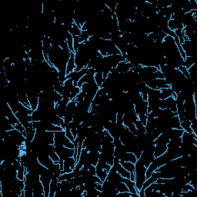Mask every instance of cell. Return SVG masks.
Here are the masks:
<instances>
[{
	"label": "cell",
	"instance_id": "6da1fadb",
	"mask_svg": "<svg viewBox=\"0 0 197 197\" xmlns=\"http://www.w3.org/2000/svg\"><path fill=\"white\" fill-rule=\"evenodd\" d=\"M147 168L145 167L144 164L139 159H138L135 163V183L136 187L137 189L138 192L142 189V185L144 182L147 180L146 177V172H147Z\"/></svg>",
	"mask_w": 197,
	"mask_h": 197
},
{
	"label": "cell",
	"instance_id": "7a4b0ae2",
	"mask_svg": "<svg viewBox=\"0 0 197 197\" xmlns=\"http://www.w3.org/2000/svg\"><path fill=\"white\" fill-rule=\"evenodd\" d=\"M55 152L60 157V160H65L69 157H73L75 153V149H70L62 145H54Z\"/></svg>",
	"mask_w": 197,
	"mask_h": 197
},
{
	"label": "cell",
	"instance_id": "3957f363",
	"mask_svg": "<svg viewBox=\"0 0 197 197\" xmlns=\"http://www.w3.org/2000/svg\"><path fill=\"white\" fill-rule=\"evenodd\" d=\"M8 132H9L10 139H12L13 143L17 146H19L22 149H25L24 144L25 142H26V137L22 135V132H19V130H17L16 129L8 131Z\"/></svg>",
	"mask_w": 197,
	"mask_h": 197
},
{
	"label": "cell",
	"instance_id": "277c9868",
	"mask_svg": "<svg viewBox=\"0 0 197 197\" xmlns=\"http://www.w3.org/2000/svg\"><path fill=\"white\" fill-rule=\"evenodd\" d=\"M150 89H161L170 88V85H168L164 79H156L150 80V81L145 83Z\"/></svg>",
	"mask_w": 197,
	"mask_h": 197
},
{
	"label": "cell",
	"instance_id": "5b68a950",
	"mask_svg": "<svg viewBox=\"0 0 197 197\" xmlns=\"http://www.w3.org/2000/svg\"><path fill=\"white\" fill-rule=\"evenodd\" d=\"M160 109H169L173 113H176V103H175V99L173 98V96H172L166 99L160 100Z\"/></svg>",
	"mask_w": 197,
	"mask_h": 197
},
{
	"label": "cell",
	"instance_id": "8992f818",
	"mask_svg": "<svg viewBox=\"0 0 197 197\" xmlns=\"http://www.w3.org/2000/svg\"><path fill=\"white\" fill-rule=\"evenodd\" d=\"M38 156V160H39V163L42 164L43 166L46 167L47 169H51L52 166H53L54 163L55 162L52 160V159L49 157V156L48 154L45 153V152H40L39 154L37 155Z\"/></svg>",
	"mask_w": 197,
	"mask_h": 197
},
{
	"label": "cell",
	"instance_id": "52a82bcc",
	"mask_svg": "<svg viewBox=\"0 0 197 197\" xmlns=\"http://www.w3.org/2000/svg\"><path fill=\"white\" fill-rule=\"evenodd\" d=\"M88 68H83V70H81L80 71H73L72 73L66 75L67 79H71L73 81V84L75 86H77L78 84V82L79 81L80 79L84 75H86L88 73Z\"/></svg>",
	"mask_w": 197,
	"mask_h": 197
},
{
	"label": "cell",
	"instance_id": "ba28073f",
	"mask_svg": "<svg viewBox=\"0 0 197 197\" xmlns=\"http://www.w3.org/2000/svg\"><path fill=\"white\" fill-rule=\"evenodd\" d=\"M194 41L185 40L183 44H181V46L186 56L194 57L195 55V46H194Z\"/></svg>",
	"mask_w": 197,
	"mask_h": 197
},
{
	"label": "cell",
	"instance_id": "9c48e42d",
	"mask_svg": "<svg viewBox=\"0 0 197 197\" xmlns=\"http://www.w3.org/2000/svg\"><path fill=\"white\" fill-rule=\"evenodd\" d=\"M42 51H43V55L45 57V60L49 63L48 55L50 52L51 48H52V39L49 37L43 36L42 39Z\"/></svg>",
	"mask_w": 197,
	"mask_h": 197
},
{
	"label": "cell",
	"instance_id": "30bf717a",
	"mask_svg": "<svg viewBox=\"0 0 197 197\" xmlns=\"http://www.w3.org/2000/svg\"><path fill=\"white\" fill-rule=\"evenodd\" d=\"M4 112H5V116L8 118L10 123H12V125L13 126H16L17 123H19V120H18L17 117H16V114L13 113V111L12 110V109L10 108V106L8 105V103H6V105H5L4 107Z\"/></svg>",
	"mask_w": 197,
	"mask_h": 197
},
{
	"label": "cell",
	"instance_id": "8fae6325",
	"mask_svg": "<svg viewBox=\"0 0 197 197\" xmlns=\"http://www.w3.org/2000/svg\"><path fill=\"white\" fill-rule=\"evenodd\" d=\"M76 160L74 157H69L65 160H64L63 170L62 171V174L66 173V172H71L75 169L76 165Z\"/></svg>",
	"mask_w": 197,
	"mask_h": 197
},
{
	"label": "cell",
	"instance_id": "7c38bea8",
	"mask_svg": "<svg viewBox=\"0 0 197 197\" xmlns=\"http://www.w3.org/2000/svg\"><path fill=\"white\" fill-rule=\"evenodd\" d=\"M135 112L137 116L139 115H147L148 114V102L142 100L140 103L134 105Z\"/></svg>",
	"mask_w": 197,
	"mask_h": 197
},
{
	"label": "cell",
	"instance_id": "4fadbf2b",
	"mask_svg": "<svg viewBox=\"0 0 197 197\" xmlns=\"http://www.w3.org/2000/svg\"><path fill=\"white\" fill-rule=\"evenodd\" d=\"M132 67H133V65L132 63L127 61H123L119 62L117 66L116 67V69L119 73H126L129 70H132Z\"/></svg>",
	"mask_w": 197,
	"mask_h": 197
},
{
	"label": "cell",
	"instance_id": "5bb4252c",
	"mask_svg": "<svg viewBox=\"0 0 197 197\" xmlns=\"http://www.w3.org/2000/svg\"><path fill=\"white\" fill-rule=\"evenodd\" d=\"M121 182L124 183L126 185V186L129 189V193H132V194H139V192H138L137 189L136 187V183L134 181H132L130 179H127V178H123L122 177L121 178Z\"/></svg>",
	"mask_w": 197,
	"mask_h": 197
},
{
	"label": "cell",
	"instance_id": "9a60e30c",
	"mask_svg": "<svg viewBox=\"0 0 197 197\" xmlns=\"http://www.w3.org/2000/svg\"><path fill=\"white\" fill-rule=\"evenodd\" d=\"M33 197H45L44 187L41 181H38L33 186Z\"/></svg>",
	"mask_w": 197,
	"mask_h": 197
},
{
	"label": "cell",
	"instance_id": "2e32d148",
	"mask_svg": "<svg viewBox=\"0 0 197 197\" xmlns=\"http://www.w3.org/2000/svg\"><path fill=\"white\" fill-rule=\"evenodd\" d=\"M75 68H76V65H75V53L71 52V55H70V58L66 65V75L72 72L75 71Z\"/></svg>",
	"mask_w": 197,
	"mask_h": 197
},
{
	"label": "cell",
	"instance_id": "e0dca14e",
	"mask_svg": "<svg viewBox=\"0 0 197 197\" xmlns=\"http://www.w3.org/2000/svg\"><path fill=\"white\" fill-rule=\"evenodd\" d=\"M167 151V144L157 143L155 144V151H154V156L155 157H158L162 156Z\"/></svg>",
	"mask_w": 197,
	"mask_h": 197
},
{
	"label": "cell",
	"instance_id": "ac0fdd59",
	"mask_svg": "<svg viewBox=\"0 0 197 197\" xmlns=\"http://www.w3.org/2000/svg\"><path fill=\"white\" fill-rule=\"evenodd\" d=\"M59 181L58 178H52V181L50 183V189H49V197H55V193L57 191L59 187Z\"/></svg>",
	"mask_w": 197,
	"mask_h": 197
},
{
	"label": "cell",
	"instance_id": "d6986e66",
	"mask_svg": "<svg viewBox=\"0 0 197 197\" xmlns=\"http://www.w3.org/2000/svg\"><path fill=\"white\" fill-rule=\"evenodd\" d=\"M99 151H89V152L88 156L92 165L95 166L97 165L98 159H99Z\"/></svg>",
	"mask_w": 197,
	"mask_h": 197
},
{
	"label": "cell",
	"instance_id": "ffe728a7",
	"mask_svg": "<svg viewBox=\"0 0 197 197\" xmlns=\"http://www.w3.org/2000/svg\"><path fill=\"white\" fill-rule=\"evenodd\" d=\"M94 75L95 74H86V75H83L81 79H79V81L78 82V84H77V87L79 88H81L84 83H89V82L94 80Z\"/></svg>",
	"mask_w": 197,
	"mask_h": 197
},
{
	"label": "cell",
	"instance_id": "44dd1931",
	"mask_svg": "<svg viewBox=\"0 0 197 197\" xmlns=\"http://www.w3.org/2000/svg\"><path fill=\"white\" fill-rule=\"evenodd\" d=\"M137 160L138 159L136 158V156L133 152H125L120 160L125 161V162H131L135 164Z\"/></svg>",
	"mask_w": 197,
	"mask_h": 197
},
{
	"label": "cell",
	"instance_id": "7402d4cb",
	"mask_svg": "<svg viewBox=\"0 0 197 197\" xmlns=\"http://www.w3.org/2000/svg\"><path fill=\"white\" fill-rule=\"evenodd\" d=\"M96 175H97L98 178L102 180L103 182H104L105 180L107 178V175H108V172L106 171L104 169L101 168L98 166H96Z\"/></svg>",
	"mask_w": 197,
	"mask_h": 197
},
{
	"label": "cell",
	"instance_id": "603a6c76",
	"mask_svg": "<svg viewBox=\"0 0 197 197\" xmlns=\"http://www.w3.org/2000/svg\"><path fill=\"white\" fill-rule=\"evenodd\" d=\"M148 99H160V89H149L148 93Z\"/></svg>",
	"mask_w": 197,
	"mask_h": 197
},
{
	"label": "cell",
	"instance_id": "cb8c5ba5",
	"mask_svg": "<svg viewBox=\"0 0 197 197\" xmlns=\"http://www.w3.org/2000/svg\"><path fill=\"white\" fill-rule=\"evenodd\" d=\"M119 162L122 165V166L124 169H126L127 171H129V172H135V164L132 163L131 162H125V161L123 160H119Z\"/></svg>",
	"mask_w": 197,
	"mask_h": 197
},
{
	"label": "cell",
	"instance_id": "d4e9b609",
	"mask_svg": "<svg viewBox=\"0 0 197 197\" xmlns=\"http://www.w3.org/2000/svg\"><path fill=\"white\" fill-rule=\"evenodd\" d=\"M172 96V91L170 88L161 89H160V99L163 100Z\"/></svg>",
	"mask_w": 197,
	"mask_h": 197
},
{
	"label": "cell",
	"instance_id": "484cf974",
	"mask_svg": "<svg viewBox=\"0 0 197 197\" xmlns=\"http://www.w3.org/2000/svg\"><path fill=\"white\" fill-rule=\"evenodd\" d=\"M180 125H181V127L185 132H189V133L192 134L193 133V130L191 129V122L189 120H186V119H184L183 121L180 122Z\"/></svg>",
	"mask_w": 197,
	"mask_h": 197
},
{
	"label": "cell",
	"instance_id": "4316f807",
	"mask_svg": "<svg viewBox=\"0 0 197 197\" xmlns=\"http://www.w3.org/2000/svg\"><path fill=\"white\" fill-rule=\"evenodd\" d=\"M69 32H70L73 36H80L82 30H81V29H80V28L79 27V26H77L75 22H74L71 29L69 30Z\"/></svg>",
	"mask_w": 197,
	"mask_h": 197
},
{
	"label": "cell",
	"instance_id": "83f0119b",
	"mask_svg": "<svg viewBox=\"0 0 197 197\" xmlns=\"http://www.w3.org/2000/svg\"><path fill=\"white\" fill-rule=\"evenodd\" d=\"M183 132H184V130H183V129H172L170 135V139H177V138H180L182 136H183Z\"/></svg>",
	"mask_w": 197,
	"mask_h": 197
},
{
	"label": "cell",
	"instance_id": "f1b7e54d",
	"mask_svg": "<svg viewBox=\"0 0 197 197\" xmlns=\"http://www.w3.org/2000/svg\"><path fill=\"white\" fill-rule=\"evenodd\" d=\"M94 79L95 82L96 83V84H97V86L99 87V88H101L102 85H103V82H104V79H103V73H101V72H96L94 75Z\"/></svg>",
	"mask_w": 197,
	"mask_h": 197
},
{
	"label": "cell",
	"instance_id": "f546056e",
	"mask_svg": "<svg viewBox=\"0 0 197 197\" xmlns=\"http://www.w3.org/2000/svg\"><path fill=\"white\" fill-rule=\"evenodd\" d=\"M115 188L117 190V191L119 193H123V192H129V189L126 186V185L123 182H119V183H116L115 185Z\"/></svg>",
	"mask_w": 197,
	"mask_h": 197
},
{
	"label": "cell",
	"instance_id": "4dcf8cb0",
	"mask_svg": "<svg viewBox=\"0 0 197 197\" xmlns=\"http://www.w3.org/2000/svg\"><path fill=\"white\" fill-rule=\"evenodd\" d=\"M3 127L6 131H10L14 129V126H12V123H10V121L8 119V118L6 116H5L4 119H3Z\"/></svg>",
	"mask_w": 197,
	"mask_h": 197
},
{
	"label": "cell",
	"instance_id": "1f68e13d",
	"mask_svg": "<svg viewBox=\"0 0 197 197\" xmlns=\"http://www.w3.org/2000/svg\"><path fill=\"white\" fill-rule=\"evenodd\" d=\"M134 124H135V126H136V129H137L138 132H141V133H145V132H146L145 125L142 124L141 121H139V119H137V120H136V122L134 123Z\"/></svg>",
	"mask_w": 197,
	"mask_h": 197
},
{
	"label": "cell",
	"instance_id": "d6a6232c",
	"mask_svg": "<svg viewBox=\"0 0 197 197\" xmlns=\"http://www.w3.org/2000/svg\"><path fill=\"white\" fill-rule=\"evenodd\" d=\"M66 42H67V45H68V47H69V49H70V50L72 52H74V53H75V51H74V48H73V36L70 33H69L68 36H67Z\"/></svg>",
	"mask_w": 197,
	"mask_h": 197
},
{
	"label": "cell",
	"instance_id": "836d02e7",
	"mask_svg": "<svg viewBox=\"0 0 197 197\" xmlns=\"http://www.w3.org/2000/svg\"><path fill=\"white\" fill-rule=\"evenodd\" d=\"M185 67L188 70L190 69L193 64H195V59L194 57H192V56H186L185 57Z\"/></svg>",
	"mask_w": 197,
	"mask_h": 197
},
{
	"label": "cell",
	"instance_id": "e575fe53",
	"mask_svg": "<svg viewBox=\"0 0 197 197\" xmlns=\"http://www.w3.org/2000/svg\"><path fill=\"white\" fill-rule=\"evenodd\" d=\"M25 177H26V168L24 166L22 165L17 171V178L21 180H25Z\"/></svg>",
	"mask_w": 197,
	"mask_h": 197
},
{
	"label": "cell",
	"instance_id": "d590c367",
	"mask_svg": "<svg viewBox=\"0 0 197 197\" xmlns=\"http://www.w3.org/2000/svg\"><path fill=\"white\" fill-rule=\"evenodd\" d=\"M196 64H193L190 69H188V72H189V75H190V79L193 82H194L195 80V77H196Z\"/></svg>",
	"mask_w": 197,
	"mask_h": 197
},
{
	"label": "cell",
	"instance_id": "8d00e7d4",
	"mask_svg": "<svg viewBox=\"0 0 197 197\" xmlns=\"http://www.w3.org/2000/svg\"><path fill=\"white\" fill-rule=\"evenodd\" d=\"M90 38V34L89 33L88 31H82L81 32V35L79 36V41H80V43L82 42H84L86 41L89 40V39Z\"/></svg>",
	"mask_w": 197,
	"mask_h": 197
},
{
	"label": "cell",
	"instance_id": "74e56055",
	"mask_svg": "<svg viewBox=\"0 0 197 197\" xmlns=\"http://www.w3.org/2000/svg\"><path fill=\"white\" fill-rule=\"evenodd\" d=\"M36 130L35 129H32V130L30 131V132H27L26 136V140L29 141V142L33 141L34 138H35V136H36Z\"/></svg>",
	"mask_w": 197,
	"mask_h": 197
},
{
	"label": "cell",
	"instance_id": "f35d334b",
	"mask_svg": "<svg viewBox=\"0 0 197 197\" xmlns=\"http://www.w3.org/2000/svg\"><path fill=\"white\" fill-rule=\"evenodd\" d=\"M80 92H81V89L79 88V87H77V86H75V89H73V91L72 92L71 94H70V100H74V99H75V97H76V96H78L79 93Z\"/></svg>",
	"mask_w": 197,
	"mask_h": 197
},
{
	"label": "cell",
	"instance_id": "ab89813d",
	"mask_svg": "<svg viewBox=\"0 0 197 197\" xmlns=\"http://www.w3.org/2000/svg\"><path fill=\"white\" fill-rule=\"evenodd\" d=\"M79 45H80L79 36H73V48H74V51H75V53L77 51V49H78L79 46Z\"/></svg>",
	"mask_w": 197,
	"mask_h": 197
},
{
	"label": "cell",
	"instance_id": "60d3db41",
	"mask_svg": "<svg viewBox=\"0 0 197 197\" xmlns=\"http://www.w3.org/2000/svg\"><path fill=\"white\" fill-rule=\"evenodd\" d=\"M65 136H66V137L68 138V139H70V140L71 141V142H73L74 140H75V138H74L73 133H72L71 129H68V128H65Z\"/></svg>",
	"mask_w": 197,
	"mask_h": 197
},
{
	"label": "cell",
	"instance_id": "b9f144b4",
	"mask_svg": "<svg viewBox=\"0 0 197 197\" xmlns=\"http://www.w3.org/2000/svg\"><path fill=\"white\" fill-rule=\"evenodd\" d=\"M178 70H180V72H181L182 74H183V75H184L185 78L190 79V75H189L188 70H187V69L185 68L184 65H183V66H180V67H179V68H178Z\"/></svg>",
	"mask_w": 197,
	"mask_h": 197
},
{
	"label": "cell",
	"instance_id": "7bdbcfd3",
	"mask_svg": "<svg viewBox=\"0 0 197 197\" xmlns=\"http://www.w3.org/2000/svg\"><path fill=\"white\" fill-rule=\"evenodd\" d=\"M165 78V76H164V75L162 74V72L160 71V70H157L156 73H153V79H164Z\"/></svg>",
	"mask_w": 197,
	"mask_h": 197
},
{
	"label": "cell",
	"instance_id": "ee69618b",
	"mask_svg": "<svg viewBox=\"0 0 197 197\" xmlns=\"http://www.w3.org/2000/svg\"><path fill=\"white\" fill-rule=\"evenodd\" d=\"M88 170H89L90 172H92V173L93 174V175H96V166H93V165H90L89 166V168H88Z\"/></svg>",
	"mask_w": 197,
	"mask_h": 197
},
{
	"label": "cell",
	"instance_id": "f6af8a7d",
	"mask_svg": "<svg viewBox=\"0 0 197 197\" xmlns=\"http://www.w3.org/2000/svg\"><path fill=\"white\" fill-rule=\"evenodd\" d=\"M60 126H61L62 129H63L64 130H65V122H64V120H63V119H62V118H60Z\"/></svg>",
	"mask_w": 197,
	"mask_h": 197
},
{
	"label": "cell",
	"instance_id": "bcb514c9",
	"mask_svg": "<svg viewBox=\"0 0 197 197\" xmlns=\"http://www.w3.org/2000/svg\"><path fill=\"white\" fill-rule=\"evenodd\" d=\"M130 180L135 182V172H131L130 173Z\"/></svg>",
	"mask_w": 197,
	"mask_h": 197
}]
</instances>
